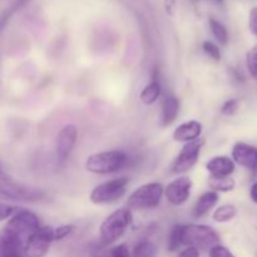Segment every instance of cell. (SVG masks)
<instances>
[{"instance_id": "6da1fadb", "label": "cell", "mask_w": 257, "mask_h": 257, "mask_svg": "<svg viewBox=\"0 0 257 257\" xmlns=\"http://www.w3.org/2000/svg\"><path fill=\"white\" fill-rule=\"evenodd\" d=\"M181 243L186 247H195L197 250H210L220 245V236L212 227L206 225H182Z\"/></svg>"}, {"instance_id": "7a4b0ae2", "label": "cell", "mask_w": 257, "mask_h": 257, "mask_svg": "<svg viewBox=\"0 0 257 257\" xmlns=\"http://www.w3.org/2000/svg\"><path fill=\"white\" fill-rule=\"evenodd\" d=\"M127 163V155L122 151H104L93 153L85 161V170L94 175H109L122 170Z\"/></svg>"}, {"instance_id": "3957f363", "label": "cell", "mask_w": 257, "mask_h": 257, "mask_svg": "<svg viewBox=\"0 0 257 257\" xmlns=\"http://www.w3.org/2000/svg\"><path fill=\"white\" fill-rule=\"evenodd\" d=\"M133 215L128 208H119L110 213L99 227L100 238L105 245L115 242L132 225Z\"/></svg>"}, {"instance_id": "277c9868", "label": "cell", "mask_w": 257, "mask_h": 257, "mask_svg": "<svg viewBox=\"0 0 257 257\" xmlns=\"http://www.w3.org/2000/svg\"><path fill=\"white\" fill-rule=\"evenodd\" d=\"M128 178L120 177L105 181L95 186L89 195V200L95 205H109L117 202L127 192Z\"/></svg>"}, {"instance_id": "5b68a950", "label": "cell", "mask_w": 257, "mask_h": 257, "mask_svg": "<svg viewBox=\"0 0 257 257\" xmlns=\"http://www.w3.org/2000/svg\"><path fill=\"white\" fill-rule=\"evenodd\" d=\"M163 186L158 182L142 185L128 198V206L135 210H151L157 207L163 197Z\"/></svg>"}, {"instance_id": "8992f818", "label": "cell", "mask_w": 257, "mask_h": 257, "mask_svg": "<svg viewBox=\"0 0 257 257\" xmlns=\"http://www.w3.org/2000/svg\"><path fill=\"white\" fill-rule=\"evenodd\" d=\"M54 228L50 226H40L29 238L24 247L25 257H44L54 241Z\"/></svg>"}, {"instance_id": "52a82bcc", "label": "cell", "mask_w": 257, "mask_h": 257, "mask_svg": "<svg viewBox=\"0 0 257 257\" xmlns=\"http://www.w3.org/2000/svg\"><path fill=\"white\" fill-rule=\"evenodd\" d=\"M205 141L202 138L192 141V142L185 143L181 152L176 157L175 162L172 165V171L175 173H186L195 167L200 158L201 151H202Z\"/></svg>"}, {"instance_id": "ba28073f", "label": "cell", "mask_w": 257, "mask_h": 257, "mask_svg": "<svg viewBox=\"0 0 257 257\" xmlns=\"http://www.w3.org/2000/svg\"><path fill=\"white\" fill-rule=\"evenodd\" d=\"M5 226L12 228L13 231L19 233L20 236H23L28 241V238L40 227V222L39 217L34 212L25 210V208H19L9 218V221H8Z\"/></svg>"}, {"instance_id": "9c48e42d", "label": "cell", "mask_w": 257, "mask_h": 257, "mask_svg": "<svg viewBox=\"0 0 257 257\" xmlns=\"http://www.w3.org/2000/svg\"><path fill=\"white\" fill-rule=\"evenodd\" d=\"M27 240L8 226L0 230V257H13L24 255Z\"/></svg>"}, {"instance_id": "30bf717a", "label": "cell", "mask_w": 257, "mask_h": 257, "mask_svg": "<svg viewBox=\"0 0 257 257\" xmlns=\"http://www.w3.org/2000/svg\"><path fill=\"white\" fill-rule=\"evenodd\" d=\"M191 190H192V181L186 176H182L168 183L163 191V195L172 206H182L190 198Z\"/></svg>"}, {"instance_id": "8fae6325", "label": "cell", "mask_w": 257, "mask_h": 257, "mask_svg": "<svg viewBox=\"0 0 257 257\" xmlns=\"http://www.w3.org/2000/svg\"><path fill=\"white\" fill-rule=\"evenodd\" d=\"M78 140V128L75 124H65L57 136L55 153L60 161H65L75 147Z\"/></svg>"}, {"instance_id": "7c38bea8", "label": "cell", "mask_w": 257, "mask_h": 257, "mask_svg": "<svg viewBox=\"0 0 257 257\" xmlns=\"http://www.w3.org/2000/svg\"><path fill=\"white\" fill-rule=\"evenodd\" d=\"M232 161L241 167L257 173V148L253 146L243 142L236 143L232 150Z\"/></svg>"}, {"instance_id": "4fadbf2b", "label": "cell", "mask_w": 257, "mask_h": 257, "mask_svg": "<svg viewBox=\"0 0 257 257\" xmlns=\"http://www.w3.org/2000/svg\"><path fill=\"white\" fill-rule=\"evenodd\" d=\"M0 196L15 201H39L43 193L15 183H0Z\"/></svg>"}, {"instance_id": "5bb4252c", "label": "cell", "mask_w": 257, "mask_h": 257, "mask_svg": "<svg viewBox=\"0 0 257 257\" xmlns=\"http://www.w3.org/2000/svg\"><path fill=\"white\" fill-rule=\"evenodd\" d=\"M202 133V124L198 120H187L178 125L173 132V140L176 142H192L198 140Z\"/></svg>"}, {"instance_id": "9a60e30c", "label": "cell", "mask_w": 257, "mask_h": 257, "mask_svg": "<svg viewBox=\"0 0 257 257\" xmlns=\"http://www.w3.org/2000/svg\"><path fill=\"white\" fill-rule=\"evenodd\" d=\"M206 170L210 172V176L228 177L235 172V162L226 156H216L208 161Z\"/></svg>"}, {"instance_id": "2e32d148", "label": "cell", "mask_w": 257, "mask_h": 257, "mask_svg": "<svg viewBox=\"0 0 257 257\" xmlns=\"http://www.w3.org/2000/svg\"><path fill=\"white\" fill-rule=\"evenodd\" d=\"M218 202V193L213 192V191H207V192L202 193L201 197L198 198L197 202L193 206L192 213L196 218L203 217L207 215Z\"/></svg>"}, {"instance_id": "e0dca14e", "label": "cell", "mask_w": 257, "mask_h": 257, "mask_svg": "<svg viewBox=\"0 0 257 257\" xmlns=\"http://www.w3.org/2000/svg\"><path fill=\"white\" fill-rule=\"evenodd\" d=\"M180 113V99L173 95L166 98L162 104V112H161V123L163 127H168L172 124Z\"/></svg>"}, {"instance_id": "ac0fdd59", "label": "cell", "mask_w": 257, "mask_h": 257, "mask_svg": "<svg viewBox=\"0 0 257 257\" xmlns=\"http://www.w3.org/2000/svg\"><path fill=\"white\" fill-rule=\"evenodd\" d=\"M161 92H162V88H161V83L157 78H153L147 85L142 89L141 92V100H142L143 104L146 105H152L160 98Z\"/></svg>"}, {"instance_id": "d6986e66", "label": "cell", "mask_w": 257, "mask_h": 257, "mask_svg": "<svg viewBox=\"0 0 257 257\" xmlns=\"http://www.w3.org/2000/svg\"><path fill=\"white\" fill-rule=\"evenodd\" d=\"M208 186L213 192H231V191L235 190L236 182L231 176H228V177L210 176L208 177Z\"/></svg>"}, {"instance_id": "ffe728a7", "label": "cell", "mask_w": 257, "mask_h": 257, "mask_svg": "<svg viewBox=\"0 0 257 257\" xmlns=\"http://www.w3.org/2000/svg\"><path fill=\"white\" fill-rule=\"evenodd\" d=\"M208 25H210V29L212 32L215 39L220 43L221 45H227L228 43V32L226 29L225 25L220 22V20L215 19V18H210L208 20Z\"/></svg>"}, {"instance_id": "44dd1931", "label": "cell", "mask_w": 257, "mask_h": 257, "mask_svg": "<svg viewBox=\"0 0 257 257\" xmlns=\"http://www.w3.org/2000/svg\"><path fill=\"white\" fill-rule=\"evenodd\" d=\"M237 215V208L233 205H222L220 207H217L213 212L212 218L216 222H230Z\"/></svg>"}, {"instance_id": "7402d4cb", "label": "cell", "mask_w": 257, "mask_h": 257, "mask_svg": "<svg viewBox=\"0 0 257 257\" xmlns=\"http://www.w3.org/2000/svg\"><path fill=\"white\" fill-rule=\"evenodd\" d=\"M157 255V247L151 241L145 240L135 246L131 257H156Z\"/></svg>"}, {"instance_id": "603a6c76", "label": "cell", "mask_w": 257, "mask_h": 257, "mask_svg": "<svg viewBox=\"0 0 257 257\" xmlns=\"http://www.w3.org/2000/svg\"><path fill=\"white\" fill-rule=\"evenodd\" d=\"M181 230H182V225H175L172 230L170 231L167 240V248L171 252H175L182 246V243H181Z\"/></svg>"}, {"instance_id": "cb8c5ba5", "label": "cell", "mask_w": 257, "mask_h": 257, "mask_svg": "<svg viewBox=\"0 0 257 257\" xmlns=\"http://www.w3.org/2000/svg\"><path fill=\"white\" fill-rule=\"evenodd\" d=\"M202 49L211 59H213L215 62H220L221 60V50L215 43L210 42V40H206L202 44Z\"/></svg>"}, {"instance_id": "d4e9b609", "label": "cell", "mask_w": 257, "mask_h": 257, "mask_svg": "<svg viewBox=\"0 0 257 257\" xmlns=\"http://www.w3.org/2000/svg\"><path fill=\"white\" fill-rule=\"evenodd\" d=\"M246 65L253 78H257V47H253L246 55Z\"/></svg>"}, {"instance_id": "484cf974", "label": "cell", "mask_w": 257, "mask_h": 257, "mask_svg": "<svg viewBox=\"0 0 257 257\" xmlns=\"http://www.w3.org/2000/svg\"><path fill=\"white\" fill-rule=\"evenodd\" d=\"M74 230H75V227L73 225L58 226V227H55L54 231H53V235H54V241L64 240V238L68 237V236H69Z\"/></svg>"}, {"instance_id": "4316f807", "label": "cell", "mask_w": 257, "mask_h": 257, "mask_svg": "<svg viewBox=\"0 0 257 257\" xmlns=\"http://www.w3.org/2000/svg\"><path fill=\"white\" fill-rule=\"evenodd\" d=\"M208 256L210 257H235L233 253L228 250L227 247L222 245H216L208 250Z\"/></svg>"}, {"instance_id": "83f0119b", "label": "cell", "mask_w": 257, "mask_h": 257, "mask_svg": "<svg viewBox=\"0 0 257 257\" xmlns=\"http://www.w3.org/2000/svg\"><path fill=\"white\" fill-rule=\"evenodd\" d=\"M240 103L237 99H228L223 103L222 108H221V113L225 115H232L237 112Z\"/></svg>"}, {"instance_id": "f1b7e54d", "label": "cell", "mask_w": 257, "mask_h": 257, "mask_svg": "<svg viewBox=\"0 0 257 257\" xmlns=\"http://www.w3.org/2000/svg\"><path fill=\"white\" fill-rule=\"evenodd\" d=\"M18 210H19V208L15 207V206L0 202V221H5L8 220V218H10Z\"/></svg>"}, {"instance_id": "f546056e", "label": "cell", "mask_w": 257, "mask_h": 257, "mask_svg": "<svg viewBox=\"0 0 257 257\" xmlns=\"http://www.w3.org/2000/svg\"><path fill=\"white\" fill-rule=\"evenodd\" d=\"M107 257H131V251L127 245H118L110 248Z\"/></svg>"}, {"instance_id": "4dcf8cb0", "label": "cell", "mask_w": 257, "mask_h": 257, "mask_svg": "<svg viewBox=\"0 0 257 257\" xmlns=\"http://www.w3.org/2000/svg\"><path fill=\"white\" fill-rule=\"evenodd\" d=\"M248 28H250V32L257 37V7L252 8L250 10V15H248Z\"/></svg>"}, {"instance_id": "1f68e13d", "label": "cell", "mask_w": 257, "mask_h": 257, "mask_svg": "<svg viewBox=\"0 0 257 257\" xmlns=\"http://www.w3.org/2000/svg\"><path fill=\"white\" fill-rule=\"evenodd\" d=\"M177 9V2L176 0H165V10L168 15H173Z\"/></svg>"}, {"instance_id": "d6a6232c", "label": "cell", "mask_w": 257, "mask_h": 257, "mask_svg": "<svg viewBox=\"0 0 257 257\" xmlns=\"http://www.w3.org/2000/svg\"><path fill=\"white\" fill-rule=\"evenodd\" d=\"M178 257H200V251L195 247H186Z\"/></svg>"}, {"instance_id": "836d02e7", "label": "cell", "mask_w": 257, "mask_h": 257, "mask_svg": "<svg viewBox=\"0 0 257 257\" xmlns=\"http://www.w3.org/2000/svg\"><path fill=\"white\" fill-rule=\"evenodd\" d=\"M250 197H251V200L253 201V202L257 203V182L253 183L252 187H251V190H250Z\"/></svg>"}, {"instance_id": "e575fe53", "label": "cell", "mask_w": 257, "mask_h": 257, "mask_svg": "<svg viewBox=\"0 0 257 257\" xmlns=\"http://www.w3.org/2000/svg\"><path fill=\"white\" fill-rule=\"evenodd\" d=\"M191 3H192V4H197V3H200L201 0H190Z\"/></svg>"}, {"instance_id": "d590c367", "label": "cell", "mask_w": 257, "mask_h": 257, "mask_svg": "<svg viewBox=\"0 0 257 257\" xmlns=\"http://www.w3.org/2000/svg\"><path fill=\"white\" fill-rule=\"evenodd\" d=\"M216 3H218V4H221V3H223V0H215Z\"/></svg>"}, {"instance_id": "8d00e7d4", "label": "cell", "mask_w": 257, "mask_h": 257, "mask_svg": "<svg viewBox=\"0 0 257 257\" xmlns=\"http://www.w3.org/2000/svg\"><path fill=\"white\" fill-rule=\"evenodd\" d=\"M13 257H25L24 255H19V256H13Z\"/></svg>"}, {"instance_id": "74e56055", "label": "cell", "mask_w": 257, "mask_h": 257, "mask_svg": "<svg viewBox=\"0 0 257 257\" xmlns=\"http://www.w3.org/2000/svg\"><path fill=\"white\" fill-rule=\"evenodd\" d=\"M0 177H2V171H0Z\"/></svg>"}]
</instances>
